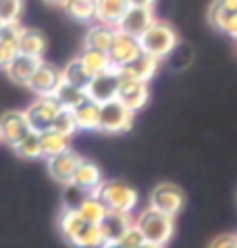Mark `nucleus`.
Returning <instances> with one entry per match:
<instances>
[{"mask_svg": "<svg viewBox=\"0 0 237 248\" xmlns=\"http://www.w3.org/2000/svg\"><path fill=\"white\" fill-rule=\"evenodd\" d=\"M59 227L62 238L75 248H100L104 244L100 225L86 221L75 209H62Z\"/></svg>", "mask_w": 237, "mask_h": 248, "instance_id": "obj_1", "label": "nucleus"}, {"mask_svg": "<svg viewBox=\"0 0 237 248\" xmlns=\"http://www.w3.org/2000/svg\"><path fill=\"white\" fill-rule=\"evenodd\" d=\"M137 40H139V48H142V52L150 54V57H154L158 61H163V59L169 57V54H173V50L179 46L177 30L171 23L158 21V19Z\"/></svg>", "mask_w": 237, "mask_h": 248, "instance_id": "obj_2", "label": "nucleus"}, {"mask_svg": "<svg viewBox=\"0 0 237 248\" xmlns=\"http://www.w3.org/2000/svg\"><path fill=\"white\" fill-rule=\"evenodd\" d=\"M135 225L144 233L146 242L163 246V248L171 242L173 233H175V217L164 215V213L152 209V206L139 213V217L135 219Z\"/></svg>", "mask_w": 237, "mask_h": 248, "instance_id": "obj_3", "label": "nucleus"}, {"mask_svg": "<svg viewBox=\"0 0 237 248\" xmlns=\"http://www.w3.org/2000/svg\"><path fill=\"white\" fill-rule=\"evenodd\" d=\"M96 196L106 204L108 211L115 213H133L139 201L135 188H131L129 184L123 182H102Z\"/></svg>", "mask_w": 237, "mask_h": 248, "instance_id": "obj_4", "label": "nucleus"}, {"mask_svg": "<svg viewBox=\"0 0 237 248\" xmlns=\"http://www.w3.org/2000/svg\"><path fill=\"white\" fill-rule=\"evenodd\" d=\"M135 113L129 111L127 107H123L118 100H110L100 105V123L98 132L102 134H123L131 129L133 125Z\"/></svg>", "mask_w": 237, "mask_h": 248, "instance_id": "obj_5", "label": "nucleus"}, {"mask_svg": "<svg viewBox=\"0 0 237 248\" xmlns=\"http://www.w3.org/2000/svg\"><path fill=\"white\" fill-rule=\"evenodd\" d=\"M150 206L169 217H177L185 206V192L175 184H158L150 194Z\"/></svg>", "mask_w": 237, "mask_h": 248, "instance_id": "obj_6", "label": "nucleus"}, {"mask_svg": "<svg viewBox=\"0 0 237 248\" xmlns=\"http://www.w3.org/2000/svg\"><path fill=\"white\" fill-rule=\"evenodd\" d=\"M59 111H60V107L57 105V100H54L52 96H46V98H38L36 102H31L23 113L27 117V123H30L31 132L42 134V132L52 129V121Z\"/></svg>", "mask_w": 237, "mask_h": 248, "instance_id": "obj_7", "label": "nucleus"}, {"mask_svg": "<svg viewBox=\"0 0 237 248\" xmlns=\"http://www.w3.org/2000/svg\"><path fill=\"white\" fill-rule=\"evenodd\" d=\"M118 84H121V73H118V69H115V67L108 69V71H104V73L94 75L92 81H89V86L86 88L88 98L96 100L98 105L117 100Z\"/></svg>", "mask_w": 237, "mask_h": 248, "instance_id": "obj_8", "label": "nucleus"}, {"mask_svg": "<svg viewBox=\"0 0 237 248\" xmlns=\"http://www.w3.org/2000/svg\"><path fill=\"white\" fill-rule=\"evenodd\" d=\"M156 21L154 9H146V6H129L117 23V31L127 33V36L139 38L148 27Z\"/></svg>", "mask_w": 237, "mask_h": 248, "instance_id": "obj_9", "label": "nucleus"}, {"mask_svg": "<svg viewBox=\"0 0 237 248\" xmlns=\"http://www.w3.org/2000/svg\"><path fill=\"white\" fill-rule=\"evenodd\" d=\"M117 100L121 102L123 107H127L129 111H142V108L148 105L150 100V88L146 81H135V79H125L121 78V84H118V94Z\"/></svg>", "mask_w": 237, "mask_h": 248, "instance_id": "obj_10", "label": "nucleus"}, {"mask_svg": "<svg viewBox=\"0 0 237 248\" xmlns=\"http://www.w3.org/2000/svg\"><path fill=\"white\" fill-rule=\"evenodd\" d=\"M30 132L31 129L23 111H9L0 117V140L9 146H15Z\"/></svg>", "mask_w": 237, "mask_h": 248, "instance_id": "obj_11", "label": "nucleus"}, {"mask_svg": "<svg viewBox=\"0 0 237 248\" xmlns=\"http://www.w3.org/2000/svg\"><path fill=\"white\" fill-rule=\"evenodd\" d=\"M46 161H48V173H50L52 180L62 184V186H67V184L73 182L75 169H77L81 156L69 148V150H65V153L46 158Z\"/></svg>", "mask_w": 237, "mask_h": 248, "instance_id": "obj_12", "label": "nucleus"}, {"mask_svg": "<svg viewBox=\"0 0 237 248\" xmlns=\"http://www.w3.org/2000/svg\"><path fill=\"white\" fill-rule=\"evenodd\" d=\"M60 79H62L60 69L42 61L40 67L36 69V73L30 78V81H27V88H30L31 92H36L40 98H46V96L54 94V90H57L59 84H60Z\"/></svg>", "mask_w": 237, "mask_h": 248, "instance_id": "obj_13", "label": "nucleus"}, {"mask_svg": "<svg viewBox=\"0 0 237 248\" xmlns=\"http://www.w3.org/2000/svg\"><path fill=\"white\" fill-rule=\"evenodd\" d=\"M139 54H142L139 40L133 38V36H127V33L117 31L113 44H110V48H108V59H110V63H113V67L121 69L123 65H127L129 61L139 57Z\"/></svg>", "mask_w": 237, "mask_h": 248, "instance_id": "obj_14", "label": "nucleus"}, {"mask_svg": "<svg viewBox=\"0 0 237 248\" xmlns=\"http://www.w3.org/2000/svg\"><path fill=\"white\" fill-rule=\"evenodd\" d=\"M158 65H160L158 59L142 52L139 57H135L133 61H129L127 65H123L118 69V73H121V78H125V79H135V81H146V84H148L156 75Z\"/></svg>", "mask_w": 237, "mask_h": 248, "instance_id": "obj_15", "label": "nucleus"}, {"mask_svg": "<svg viewBox=\"0 0 237 248\" xmlns=\"http://www.w3.org/2000/svg\"><path fill=\"white\" fill-rule=\"evenodd\" d=\"M102 171L100 167L96 165L94 161H89V158H81L77 169H75V175H73V182L77 188H81L86 194H96L98 188L102 186Z\"/></svg>", "mask_w": 237, "mask_h": 248, "instance_id": "obj_16", "label": "nucleus"}, {"mask_svg": "<svg viewBox=\"0 0 237 248\" xmlns=\"http://www.w3.org/2000/svg\"><path fill=\"white\" fill-rule=\"evenodd\" d=\"M135 223V219L131 217V213H115L108 211L106 217L100 223V232L104 242H118L123 238V233Z\"/></svg>", "mask_w": 237, "mask_h": 248, "instance_id": "obj_17", "label": "nucleus"}, {"mask_svg": "<svg viewBox=\"0 0 237 248\" xmlns=\"http://www.w3.org/2000/svg\"><path fill=\"white\" fill-rule=\"evenodd\" d=\"M42 59H36V57H27V54H21L17 52L15 57L9 61V65H6V73H9V78L15 81V84H25L30 81V78L33 73H36V69L40 67Z\"/></svg>", "mask_w": 237, "mask_h": 248, "instance_id": "obj_18", "label": "nucleus"}, {"mask_svg": "<svg viewBox=\"0 0 237 248\" xmlns=\"http://www.w3.org/2000/svg\"><path fill=\"white\" fill-rule=\"evenodd\" d=\"M208 23L221 33H227L229 38L237 40V13H229L214 0L208 9Z\"/></svg>", "mask_w": 237, "mask_h": 248, "instance_id": "obj_19", "label": "nucleus"}, {"mask_svg": "<svg viewBox=\"0 0 237 248\" xmlns=\"http://www.w3.org/2000/svg\"><path fill=\"white\" fill-rule=\"evenodd\" d=\"M115 36H117V27L96 21V23L88 30L86 42H83V44H86V48H92V50L108 52V48H110V44H113Z\"/></svg>", "mask_w": 237, "mask_h": 248, "instance_id": "obj_20", "label": "nucleus"}, {"mask_svg": "<svg viewBox=\"0 0 237 248\" xmlns=\"http://www.w3.org/2000/svg\"><path fill=\"white\" fill-rule=\"evenodd\" d=\"M127 9V0H96V21L117 27V23L121 21V17Z\"/></svg>", "mask_w": 237, "mask_h": 248, "instance_id": "obj_21", "label": "nucleus"}, {"mask_svg": "<svg viewBox=\"0 0 237 248\" xmlns=\"http://www.w3.org/2000/svg\"><path fill=\"white\" fill-rule=\"evenodd\" d=\"M75 121H77V129H86V132H94L98 129L100 123V105L92 98L83 100L77 108H73Z\"/></svg>", "mask_w": 237, "mask_h": 248, "instance_id": "obj_22", "label": "nucleus"}, {"mask_svg": "<svg viewBox=\"0 0 237 248\" xmlns=\"http://www.w3.org/2000/svg\"><path fill=\"white\" fill-rule=\"evenodd\" d=\"M17 52L27 54V57H36L42 59L46 52V38L42 36L38 30H25L21 31L19 42H17Z\"/></svg>", "mask_w": 237, "mask_h": 248, "instance_id": "obj_23", "label": "nucleus"}, {"mask_svg": "<svg viewBox=\"0 0 237 248\" xmlns=\"http://www.w3.org/2000/svg\"><path fill=\"white\" fill-rule=\"evenodd\" d=\"M52 98L57 100V105L60 108H69V111H73V108H77L83 100H88V92L60 79V84H59L57 90H54Z\"/></svg>", "mask_w": 237, "mask_h": 248, "instance_id": "obj_24", "label": "nucleus"}, {"mask_svg": "<svg viewBox=\"0 0 237 248\" xmlns=\"http://www.w3.org/2000/svg\"><path fill=\"white\" fill-rule=\"evenodd\" d=\"M60 78H62V81H67V84H71L75 88H81V90H86V88L89 86V81H92V75H89L88 69L83 67L79 57L69 61V63L65 65V69L60 71Z\"/></svg>", "mask_w": 237, "mask_h": 248, "instance_id": "obj_25", "label": "nucleus"}, {"mask_svg": "<svg viewBox=\"0 0 237 248\" xmlns=\"http://www.w3.org/2000/svg\"><path fill=\"white\" fill-rule=\"evenodd\" d=\"M71 138L62 136L59 132H54V129H48V132H42L40 134V144H42V156L50 158L54 155H60L65 153V150L71 148V144H69Z\"/></svg>", "mask_w": 237, "mask_h": 248, "instance_id": "obj_26", "label": "nucleus"}, {"mask_svg": "<svg viewBox=\"0 0 237 248\" xmlns=\"http://www.w3.org/2000/svg\"><path fill=\"white\" fill-rule=\"evenodd\" d=\"M77 213H79L83 219H86V221L94 223V225H100L102 219L106 217L108 209H106V204H104L96 194H88L81 201V204L77 206Z\"/></svg>", "mask_w": 237, "mask_h": 248, "instance_id": "obj_27", "label": "nucleus"}, {"mask_svg": "<svg viewBox=\"0 0 237 248\" xmlns=\"http://www.w3.org/2000/svg\"><path fill=\"white\" fill-rule=\"evenodd\" d=\"M79 61L83 63V67L88 69V73L92 75H98L104 73L108 69H113V63L108 59V52H102V50H92V48H86L81 54H79Z\"/></svg>", "mask_w": 237, "mask_h": 248, "instance_id": "obj_28", "label": "nucleus"}, {"mask_svg": "<svg viewBox=\"0 0 237 248\" xmlns=\"http://www.w3.org/2000/svg\"><path fill=\"white\" fill-rule=\"evenodd\" d=\"M15 155L25 158V161H36V158H42V144H40V134L30 132L23 140L17 142L15 146Z\"/></svg>", "mask_w": 237, "mask_h": 248, "instance_id": "obj_29", "label": "nucleus"}, {"mask_svg": "<svg viewBox=\"0 0 237 248\" xmlns=\"http://www.w3.org/2000/svg\"><path fill=\"white\" fill-rule=\"evenodd\" d=\"M65 11L77 21H92L96 19V0H67Z\"/></svg>", "mask_w": 237, "mask_h": 248, "instance_id": "obj_30", "label": "nucleus"}, {"mask_svg": "<svg viewBox=\"0 0 237 248\" xmlns=\"http://www.w3.org/2000/svg\"><path fill=\"white\" fill-rule=\"evenodd\" d=\"M52 129L62 134V136H67V138H71L75 132H77V121H75L73 111L60 108V111L57 113V117H54V121H52Z\"/></svg>", "mask_w": 237, "mask_h": 248, "instance_id": "obj_31", "label": "nucleus"}, {"mask_svg": "<svg viewBox=\"0 0 237 248\" xmlns=\"http://www.w3.org/2000/svg\"><path fill=\"white\" fill-rule=\"evenodd\" d=\"M25 9V0H0V21L19 23Z\"/></svg>", "mask_w": 237, "mask_h": 248, "instance_id": "obj_32", "label": "nucleus"}, {"mask_svg": "<svg viewBox=\"0 0 237 248\" xmlns=\"http://www.w3.org/2000/svg\"><path fill=\"white\" fill-rule=\"evenodd\" d=\"M86 196H88L86 192H83L81 188H77L75 184H67L65 186V209H75L77 211V206L81 204V201Z\"/></svg>", "mask_w": 237, "mask_h": 248, "instance_id": "obj_33", "label": "nucleus"}, {"mask_svg": "<svg viewBox=\"0 0 237 248\" xmlns=\"http://www.w3.org/2000/svg\"><path fill=\"white\" fill-rule=\"evenodd\" d=\"M118 242H121L125 248H139V246H142V244L146 242V240H144V233L139 232V227L133 223L127 232L123 233V238L118 240Z\"/></svg>", "mask_w": 237, "mask_h": 248, "instance_id": "obj_34", "label": "nucleus"}, {"mask_svg": "<svg viewBox=\"0 0 237 248\" xmlns=\"http://www.w3.org/2000/svg\"><path fill=\"white\" fill-rule=\"evenodd\" d=\"M15 54H17V44L0 38V69H4L9 65V61L15 57Z\"/></svg>", "mask_w": 237, "mask_h": 248, "instance_id": "obj_35", "label": "nucleus"}, {"mask_svg": "<svg viewBox=\"0 0 237 248\" xmlns=\"http://www.w3.org/2000/svg\"><path fill=\"white\" fill-rule=\"evenodd\" d=\"M208 248H235V233H222V236H217Z\"/></svg>", "mask_w": 237, "mask_h": 248, "instance_id": "obj_36", "label": "nucleus"}, {"mask_svg": "<svg viewBox=\"0 0 237 248\" xmlns=\"http://www.w3.org/2000/svg\"><path fill=\"white\" fill-rule=\"evenodd\" d=\"M129 6H146V9H154L156 0H127Z\"/></svg>", "mask_w": 237, "mask_h": 248, "instance_id": "obj_37", "label": "nucleus"}, {"mask_svg": "<svg viewBox=\"0 0 237 248\" xmlns=\"http://www.w3.org/2000/svg\"><path fill=\"white\" fill-rule=\"evenodd\" d=\"M217 2L229 13H237V0H217Z\"/></svg>", "mask_w": 237, "mask_h": 248, "instance_id": "obj_38", "label": "nucleus"}, {"mask_svg": "<svg viewBox=\"0 0 237 248\" xmlns=\"http://www.w3.org/2000/svg\"><path fill=\"white\" fill-rule=\"evenodd\" d=\"M44 2H48V4H52V6H62V9H65L67 0H44Z\"/></svg>", "mask_w": 237, "mask_h": 248, "instance_id": "obj_39", "label": "nucleus"}, {"mask_svg": "<svg viewBox=\"0 0 237 248\" xmlns=\"http://www.w3.org/2000/svg\"><path fill=\"white\" fill-rule=\"evenodd\" d=\"M100 248H125L121 242H104Z\"/></svg>", "mask_w": 237, "mask_h": 248, "instance_id": "obj_40", "label": "nucleus"}, {"mask_svg": "<svg viewBox=\"0 0 237 248\" xmlns=\"http://www.w3.org/2000/svg\"><path fill=\"white\" fill-rule=\"evenodd\" d=\"M139 248H163V246H156V244H150V242H144Z\"/></svg>", "mask_w": 237, "mask_h": 248, "instance_id": "obj_41", "label": "nucleus"}, {"mask_svg": "<svg viewBox=\"0 0 237 248\" xmlns=\"http://www.w3.org/2000/svg\"><path fill=\"white\" fill-rule=\"evenodd\" d=\"M235 248H237V233H235Z\"/></svg>", "mask_w": 237, "mask_h": 248, "instance_id": "obj_42", "label": "nucleus"}, {"mask_svg": "<svg viewBox=\"0 0 237 248\" xmlns=\"http://www.w3.org/2000/svg\"><path fill=\"white\" fill-rule=\"evenodd\" d=\"M0 27H2V21H0Z\"/></svg>", "mask_w": 237, "mask_h": 248, "instance_id": "obj_43", "label": "nucleus"}]
</instances>
